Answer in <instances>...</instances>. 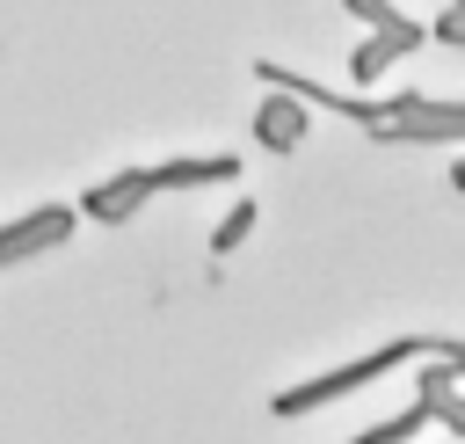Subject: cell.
<instances>
[{
	"label": "cell",
	"mask_w": 465,
	"mask_h": 444,
	"mask_svg": "<svg viewBox=\"0 0 465 444\" xmlns=\"http://www.w3.org/2000/svg\"><path fill=\"white\" fill-rule=\"evenodd\" d=\"M400 357H414V349H407V342H392V349L356 357V364H341V371H327V378H312V386H291V393H276V415H305V408H320V400H334V393H349V386L378 378V371H385V364H400Z\"/></svg>",
	"instance_id": "1"
},
{
	"label": "cell",
	"mask_w": 465,
	"mask_h": 444,
	"mask_svg": "<svg viewBox=\"0 0 465 444\" xmlns=\"http://www.w3.org/2000/svg\"><path fill=\"white\" fill-rule=\"evenodd\" d=\"M145 189H160V175H124V182H94L87 189V211L94 218H131L145 204Z\"/></svg>",
	"instance_id": "2"
},
{
	"label": "cell",
	"mask_w": 465,
	"mask_h": 444,
	"mask_svg": "<svg viewBox=\"0 0 465 444\" xmlns=\"http://www.w3.org/2000/svg\"><path fill=\"white\" fill-rule=\"evenodd\" d=\"M247 226H254V204H232V211L218 218V233H211V247H218V255H232V247L247 240Z\"/></svg>",
	"instance_id": "3"
},
{
	"label": "cell",
	"mask_w": 465,
	"mask_h": 444,
	"mask_svg": "<svg viewBox=\"0 0 465 444\" xmlns=\"http://www.w3.org/2000/svg\"><path fill=\"white\" fill-rule=\"evenodd\" d=\"M262 131H269V146L283 153V146H291V138H298L305 124H298V109H269V116H262Z\"/></svg>",
	"instance_id": "4"
}]
</instances>
